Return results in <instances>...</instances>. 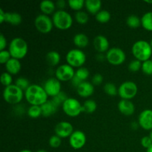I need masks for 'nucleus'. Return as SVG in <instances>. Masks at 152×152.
I'll list each match as a JSON object with an SVG mask.
<instances>
[{
  "label": "nucleus",
  "mask_w": 152,
  "mask_h": 152,
  "mask_svg": "<svg viewBox=\"0 0 152 152\" xmlns=\"http://www.w3.org/2000/svg\"><path fill=\"white\" fill-rule=\"evenodd\" d=\"M54 131L55 134L61 139L69 138L74 132L72 124L68 121H61L58 123L55 126Z\"/></svg>",
  "instance_id": "4468645a"
},
{
  "label": "nucleus",
  "mask_w": 152,
  "mask_h": 152,
  "mask_svg": "<svg viewBox=\"0 0 152 152\" xmlns=\"http://www.w3.org/2000/svg\"><path fill=\"white\" fill-rule=\"evenodd\" d=\"M7 39L5 38L2 34L0 35V51L1 50H6V46H7Z\"/></svg>",
  "instance_id": "c03bdc74"
},
{
  "label": "nucleus",
  "mask_w": 152,
  "mask_h": 152,
  "mask_svg": "<svg viewBox=\"0 0 152 152\" xmlns=\"http://www.w3.org/2000/svg\"><path fill=\"white\" fill-rule=\"evenodd\" d=\"M141 70L146 75H152V61L151 59L142 62Z\"/></svg>",
  "instance_id": "ea45409f"
},
{
  "label": "nucleus",
  "mask_w": 152,
  "mask_h": 152,
  "mask_svg": "<svg viewBox=\"0 0 152 152\" xmlns=\"http://www.w3.org/2000/svg\"><path fill=\"white\" fill-rule=\"evenodd\" d=\"M68 139L71 147L75 150L83 148L86 145L87 141L86 134L80 130L74 131Z\"/></svg>",
  "instance_id": "f8f14e48"
},
{
  "label": "nucleus",
  "mask_w": 152,
  "mask_h": 152,
  "mask_svg": "<svg viewBox=\"0 0 152 152\" xmlns=\"http://www.w3.org/2000/svg\"><path fill=\"white\" fill-rule=\"evenodd\" d=\"M56 7V3L50 0H44V1H41L39 4V9L42 13L47 15V16H49L52 13L53 14L56 12L55 11Z\"/></svg>",
  "instance_id": "5701e85b"
},
{
  "label": "nucleus",
  "mask_w": 152,
  "mask_h": 152,
  "mask_svg": "<svg viewBox=\"0 0 152 152\" xmlns=\"http://www.w3.org/2000/svg\"><path fill=\"white\" fill-rule=\"evenodd\" d=\"M19 152H33V151H31V150H28V149H23V150H21V151Z\"/></svg>",
  "instance_id": "8fccbe9b"
},
{
  "label": "nucleus",
  "mask_w": 152,
  "mask_h": 152,
  "mask_svg": "<svg viewBox=\"0 0 152 152\" xmlns=\"http://www.w3.org/2000/svg\"><path fill=\"white\" fill-rule=\"evenodd\" d=\"M49 145H50L51 148H57L62 144V139L60 137H59L58 136H56V134L52 135L50 137L48 141Z\"/></svg>",
  "instance_id": "58836bf2"
},
{
  "label": "nucleus",
  "mask_w": 152,
  "mask_h": 152,
  "mask_svg": "<svg viewBox=\"0 0 152 152\" xmlns=\"http://www.w3.org/2000/svg\"><path fill=\"white\" fill-rule=\"evenodd\" d=\"M85 7L88 13L96 16L102 10V1L99 0H86Z\"/></svg>",
  "instance_id": "6ab92c4d"
},
{
  "label": "nucleus",
  "mask_w": 152,
  "mask_h": 152,
  "mask_svg": "<svg viewBox=\"0 0 152 152\" xmlns=\"http://www.w3.org/2000/svg\"><path fill=\"white\" fill-rule=\"evenodd\" d=\"M140 143L143 148L148 149V148H150L152 145V140L149 136H145L141 139Z\"/></svg>",
  "instance_id": "79ce46f5"
},
{
  "label": "nucleus",
  "mask_w": 152,
  "mask_h": 152,
  "mask_svg": "<svg viewBox=\"0 0 152 152\" xmlns=\"http://www.w3.org/2000/svg\"><path fill=\"white\" fill-rule=\"evenodd\" d=\"M74 18H75V20L77 21V23L80 24V25H86L89 20V16L88 13L83 11V10L76 12Z\"/></svg>",
  "instance_id": "2f4dec72"
},
{
  "label": "nucleus",
  "mask_w": 152,
  "mask_h": 152,
  "mask_svg": "<svg viewBox=\"0 0 152 152\" xmlns=\"http://www.w3.org/2000/svg\"><path fill=\"white\" fill-rule=\"evenodd\" d=\"M103 82V77L100 74H96L91 79V83L94 86H99Z\"/></svg>",
  "instance_id": "37998d69"
},
{
  "label": "nucleus",
  "mask_w": 152,
  "mask_h": 152,
  "mask_svg": "<svg viewBox=\"0 0 152 152\" xmlns=\"http://www.w3.org/2000/svg\"><path fill=\"white\" fill-rule=\"evenodd\" d=\"M71 84L73 85V86H74L76 88H77L78 87V86H80L82 83H83V81H82L81 80H80V79H79L77 77H76V76H74V78L71 80Z\"/></svg>",
  "instance_id": "49530a36"
},
{
  "label": "nucleus",
  "mask_w": 152,
  "mask_h": 152,
  "mask_svg": "<svg viewBox=\"0 0 152 152\" xmlns=\"http://www.w3.org/2000/svg\"><path fill=\"white\" fill-rule=\"evenodd\" d=\"M138 87L133 81L123 82L118 88V94L121 99L131 100L137 94Z\"/></svg>",
  "instance_id": "6e6552de"
},
{
  "label": "nucleus",
  "mask_w": 152,
  "mask_h": 152,
  "mask_svg": "<svg viewBox=\"0 0 152 152\" xmlns=\"http://www.w3.org/2000/svg\"><path fill=\"white\" fill-rule=\"evenodd\" d=\"M14 84L16 85V86H18L19 88L22 89L24 92H25V91L30 87V86H31L29 80L23 77H19V78L16 79Z\"/></svg>",
  "instance_id": "f704fd0d"
},
{
  "label": "nucleus",
  "mask_w": 152,
  "mask_h": 152,
  "mask_svg": "<svg viewBox=\"0 0 152 152\" xmlns=\"http://www.w3.org/2000/svg\"><path fill=\"white\" fill-rule=\"evenodd\" d=\"M138 124L144 130H152V110H143L140 114L138 117Z\"/></svg>",
  "instance_id": "2eb2a0df"
},
{
  "label": "nucleus",
  "mask_w": 152,
  "mask_h": 152,
  "mask_svg": "<svg viewBox=\"0 0 152 152\" xmlns=\"http://www.w3.org/2000/svg\"><path fill=\"white\" fill-rule=\"evenodd\" d=\"M104 92L110 96H115L118 94V88L112 83H107L104 85Z\"/></svg>",
  "instance_id": "7c9ffc66"
},
{
  "label": "nucleus",
  "mask_w": 152,
  "mask_h": 152,
  "mask_svg": "<svg viewBox=\"0 0 152 152\" xmlns=\"http://www.w3.org/2000/svg\"><path fill=\"white\" fill-rule=\"evenodd\" d=\"M63 112L70 117H76L83 113V105L76 98L68 97L62 105Z\"/></svg>",
  "instance_id": "0eeeda50"
},
{
  "label": "nucleus",
  "mask_w": 152,
  "mask_h": 152,
  "mask_svg": "<svg viewBox=\"0 0 152 152\" xmlns=\"http://www.w3.org/2000/svg\"><path fill=\"white\" fill-rule=\"evenodd\" d=\"M67 64L73 68H80L83 67L86 62V55L83 50L79 48H74L70 50L66 54Z\"/></svg>",
  "instance_id": "423d86ee"
},
{
  "label": "nucleus",
  "mask_w": 152,
  "mask_h": 152,
  "mask_svg": "<svg viewBox=\"0 0 152 152\" xmlns=\"http://www.w3.org/2000/svg\"><path fill=\"white\" fill-rule=\"evenodd\" d=\"M77 92L79 96L81 97H90L94 93V86L91 83H89L88 81L83 82L77 88Z\"/></svg>",
  "instance_id": "f3484780"
},
{
  "label": "nucleus",
  "mask_w": 152,
  "mask_h": 152,
  "mask_svg": "<svg viewBox=\"0 0 152 152\" xmlns=\"http://www.w3.org/2000/svg\"><path fill=\"white\" fill-rule=\"evenodd\" d=\"M11 58V55L8 50H4L0 51V63L2 65H5Z\"/></svg>",
  "instance_id": "a19ab883"
},
{
  "label": "nucleus",
  "mask_w": 152,
  "mask_h": 152,
  "mask_svg": "<svg viewBox=\"0 0 152 152\" xmlns=\"http://www.w3.org/2000/svg\"><path fill=\"white\" fill-rule=\"evenodd\" d=\"M12 76L13 75L7 73V71L1 74L0 80H1V84L4 86V88L13 85V77H12Z\"/></svg>",
  "instance_id": "c9c22d12"
},
{
  "label": "nucleus",
  "mask_w": 152,
  "mask_h": 152,
  "mask_svg": "<svg viewBox=\"0 0 152 152\" xmlns=\"http://www.w3.org/2000/svg\"><path fill=\"white\" fill-rule=\"evenodd\" d=\"M149 43H150V45H151V47L152 48V39H151V41L149 42Z\"/></svg>",
  "instance_id": "6e6d98bb"
},
{
  "label": "nucleus",
  "mask_w": 152,
  "mask_h": 152,
  "mask_svg": "<svg viewBox=\"0 0 152 152\" xmlns=\"http://www.w3.org/2000/svg\"><path fill=\"white\" fill-rule=\"evenodd\" d=\"M41 108L42 112V116H44L45 117H48L56 114L59 106H57L53 102V101L52 99H50V100H48L42 105H41Z\"/></svg>",
  "instance_id": "aec40b11"
},
{
  "label": "nucleus",
  "mask_w": 152,
  "mask_h": 152,
  "mask_svg": "<svg viewBox=\"0 0 152 152\" xmlns=\"http://www.w3.org/2000/svg\"><path fill=\"white\" fill-rule=\"evenodd\" d=\"M94 48L99 53H106L109 50V42L107 37L103 35H97L93 41Z\"/></svg>",
  "instance_id": "dca6fc26"
},
{
  "label": "nucleus",
  "mask_w": 152,
  "mask_h": 152,
  "mask_svg": "<svg viewBox=\"0 0 152 152\" xmlns=\"http://www.w3.org/2000/svg\"><path fill=\"white\" fill-rule=\"evenodd\" d=\"M142 62L135 59H134V60H132V62L129 64L128 68H129V71H131V72H137V71H139L140 70H141V68H142Z\"/></svg>",
  "instance_id": "4c0bfd02"
},
{
  "label": "nucleus",
  "mask_w": 152,
  "mask_h": 152,
  "mask_svg": "<svg viewBox=\"0 0 152 152\" xmlns=\"http://www.w3.org/2000/svg\"><path fill=\"white\" fill-rule=\"evenodd\" d=\"M96 17V20L98 22L101 24H105L107 23L110 21L111 17V15L108 10H101L95 16Z\"/></svg>",
  "instance_id": "cd10ccee"
},
{
  "label": "nucleus",
  "mask_w": 152,
  "mask_h": 152,
  "mask_svg": "<svg viewBox=\"0 0 152 152\" xmlns=\"http://www.w3.org/2000/svg\"><path fill=\"white\" fill-rule=\"evenodd\" d=\"M97 108V104L93 99H87L83 104V113L88 114H91L96 111Z\"/></svg>",
  "instance_id": "bb28decb"
},
{
  "label": "nucleus",
  "mask_w": 152,
  "mask_h": 152,
  "mask_svg": "<svg viewBox=\"0 0 152 152\" xmlns=\"http://www.w3.org/2000/svg\"><path fill=\"white\" fill-rule=\"evenodd\" d=\"M126 24L129 28H137L141 25V18L137 15H130L126 19Z\"/></svg>",
  "instance_id": "c756f323"
},
{
  "label": "nucleus",
  "mask_w": 152,
  "mask_h": 152,
  "mask_svg": "<svg viewBox=\"0 0 152 152\" xmlns=\"http://www.w3.org/2000/svg\"><path fill=\"white\" fill-rule=\"evenodd\" d=\"M89 75H90L89 70L87 68H85V67H81L80 68H77V71H75L76 77H78L83 82L86 81L87 79L89 77Z\"/></svg>",
  "instance_id": "72a5a7b5"
},
{
  "label": "nucleus",
  "mask_w": 152,
  "mask_h": 152,
  "mask_svg": "<svg viewBox=\"0 0 152 152\" xmlns=\"http://www.w3.org/2000/svg\"><path fill=\"white\" fill-rule=\"evenodd\" d=\"M34 25L37 31L42 34H48L52 31L53 27L52 18L49 16L41 13L34 19Z\"/></svg>",
  "instance_id": "9d476101"
},
{
  "label": "nucleus",
  "mask_w": 152,
  "mask_h": 152,
  "mask_svg": "<svg viewBox=\"0 0 152 152\" xmlns=\"http://www.w3.org/2000/svg\"><path fill=\"white\" fill-rule=\"evenodd\" d=\"M5 13L2 9H0V23L2 24L3 22H5Z\"/></svg>",
  "instance_id": "de8ad7c7"
},
{
  "label": "nucleus",
  "mask_w": 152,
  "mask_h": 152,
  "mask_svg": "<svg viewBox=\"0 0 152 152\" xmlns=\"http://www.w3.org/2000/svg\"><path fill=\"white\" fill-rule=\"evenodd\" d=\"M149 137H150V138H151V140H152V130H151V131H150Z\"/></svg>",
  "instance_id": "864d4df0"
},
{
  "label": "nucleus",
  "mask_w": 152,
  "mask_h": 152,
  "mask_svg": "<svg viewBox=\"0 0 152 152\" xmlns=\"http://www.w3.org/2000/svg\"><path fill=\"white\" fill-rule=\"evenodd\" d=\"M67 3L68 2H66L65 0H58V1L56 2V7H57L58 10H65V7H66Z\"/></svg>",
  "instance_id": "a18cd8bd"
},
{
  "label": "nucleus",
  "mask_w": 152,
  "mask_h": 152,
  "mask_svg": "<svg viewBox=\"0 0 152 152\" xmlns=\"http://www.w3.org/2000/svg\"><path fill=\"white\" fill-rule=\"evenodd\" d=\"M22 68V65L19 59L11 58L7 63L5 64V69L7 73L11 75H16L19 74Z\"/></svg>",
  "instance_id": "412c9836"
},
{
  "label": "nucleus",
  "mask_w": 152,
  "mask_h": 152,
  "mask_svg": "<svg viewBox=\"0 0 152 152\" xmlns=\"http://www.w3.org/2000/svg\"><path fill=\"white\" fill-rule=\"evenodd\" d=\"M25 98L31 105L41 106L48 99V96L43 86L37 84H32L25 91Z\"/></svg>",
  "instance_id": "f257e3e1"
},
{
  "label": "nucleus",
  "mask_w": 152,
  "mask_h": 152,
  "mask_svg": "<svg viewBox=\"0 0 152 152\" xmlns=\"http://www.w3.org/2000/svg\"><path fill=\"white\" fill-rule=\"evenodd\" d=\"M43 88H44L45 91L47 93L48 96H50V97H54L55 96L60 93L62 91V86H61V82L58 80L55 77H52V78H49L45 82L44 85H43Z\"/></svg>",
  "instance_id": "ddd939ff"
},
{
  "label": "nucleus",
  "mask_w": 152,
  "mask_h": 152,
  "mask_svg": "<svg viewBox=\"0 0 152 152\" xmlns=\"http://www.w3.org/2000/svg\"><path fill=\"white\" fill-rule=\"evenodd\" d=\"M74 44L77 48L82 49L87 47L89 44V39L86 34L83 33H79L74 35L73 38Z\"/></svg>",
  "instance_id": "4be33fe9"
},
{
  "label": "nucleus",
  "mask_w": 152,
  "mask_h": 152,
  "mask_svg": "<svg viewBox=\"0 0 152 152\" xmlns=\"http://www.w3.org/2000/svg\"><path fill=\"white\" fill-rule=\"evenodd\" d=\"M146 152H152V145L150 148H148V149H146Z\"/></svg>",
  "instance_id": "3c124183"
},
{
  "label": "nucleus",
  "mask_w": 152,
  "mask_h": 152,
  "mask_svg": "<svg viewBox=\"0 0 152 152\" xmlns=\"http://www.w3.org/2000/svg\"><path fill=\"white\" fill-rule=\"evenodd\" d=\"M141 25L145 30L152 32V11L144 13L141 17Z\"/></svg>",
  "instance_id": "a878e982"
},
{
  "label": "nucleus",
  "mask_w": 152,
  "mask_h": 152,
  "mask_svg": "<svg viewBox=\"0 0 152 152\" xmlns=\"http://www.w3.org/2000/svg\"><path fill=\"white\" fill-rule=\"evenodd\" d=\"M22 22V17L19 13L16 12H6L5 13V22L10 25L17 26Z\"/></svg>",
  "instance_id": "b1692460"
},
{
  "label": "nucleus",
  "mask_w": 152,
  "mask_h": 152,
  "mask_svg": "<svg viewBox=\"0 0 152 152\" xmlns=\"http://www.w3.org/2000/svg\"><path fill=\"white\" fill-rule=\"evenodd\" d=\"M145 3H148V4H152V1H145Z\"/></svg>",
  "instance_id": "5fc2aeb1"
},
{
  "label": "nucleus",
  "mask_w": 152,
  "mask_h": 152,
  "mask_svg": "<svg viewBox=\"0 0 152 152\" xmlns=\"http://www.w3.org/2000/svg\"><path fill=\"white\" fill-rule=\"evenodd\" d=\"M27 114L28 117L32 119L39 118L41 115H42L41 106L39 105H31L27 111Z\"/></svg>",
  "instance_id": "c85d7f7f"
},
{
  "label": "nucleus",
  "mask_w": 152,
  "mask_h": 152,
  "mask_svg": "<svg viewBox=\"0 0 152 152\" xmlns=\"http://www.w3.org/2000/svg\"><path fill=\"white\" fill-rule=\"evenodd\" d=\"M120 112L125 116L133 115L135 111V106L133 102L128 99H121L117 104Z\"/></svg>",
  "instance_id": "a211bd4d"
},
{
  "label": "nucleus",
  "mask_w": 152,
  "mask_h": 152,
  "mask_svg": "<svg viewBox=\"0 0 152 152\" xmlns=\"http://www.w3.org/2000/svg\"><path fill=\"white\" fill-rule=\"evenodd\" d=\"M151 60L152 61V56H151Z\"/></svg>",
  "instance_id": "4d7b16f0"
},
{
  "label": "nucleus",
  "mask_w": 152,
  "mask_h": 152,
  "mask_svg": "<svg viewBox=\"0 0 152 152\" xmlns=\"http://www.w3.org/2000/svg\"><path fill=\"white\" fill-rule=\"evenodd\" d=\"M52 20L53 26L61 31H66L73 25V17L66 10H56L52 16Z\"/></svg>",
  "instance_id": "20e7f679"
},
{
  "label": "nucleus",
  "mask_w": 152,
  "mask_h": 152,
  "mask_svg": "<svg viewBox=\"0 0 152 152\" xmlns=\"http://www.w3.org/2000/svg\"><path fill=\"white\" fill-rule=\"evenodd\" d=\"M8 50L12 58L22 59L26 56L28 52V43L21 37L13 38L9 43Z\"/></svg>",
  "instance_id": "7ed1b4c3"
},
{
  "label": "nucleus",
  "mask_w": 152,
  "mask_h": 152,
  "mask_svg": "<svg viewBox=\"0 0 152 152\" xmlns=\"http://www.w3.org/2000/svg\"><path fill=\"white\" fill-rule=\"evenodd\" d=\"M45 59L47 63L50 66L54 67L59 65V62H60L61 56L58 51L50 50V51L48 52L47 54H46Z\"/></svg>",
  "instance_id": "393cba45"
},
{
  "label": "nucleus",
  "mask_w": 152,
  "mask_h": 152,
  "mask_svg": "<svg viewBox=\"0 0 152 152\" xmlns=\"http://www.w3.org/2000/svg\"><path fill=\"white\" fill-rule=\"evenodd\" d=\"M37 152H48L47 151H45V150H43V149H41V150H38Z\"/></svg>",
  "instance_id": "603ef678"
},
{
  "label": "nucleus",
  "mask_w": 152,
  "mask_h": 152,
  "mask_svg": "<svg viewBox=\"0 0 152 152\" xmlns=\"http://www.w3.org/2000/svg\"><path fill=\"white\" fill-rule=\"evenodd\" d=\"M132 52L135 59L142 62L149 60L152 56V48L150 43L145 40L135 42L132 45Z\"/></svg>",
  "instance_id": "f03ea898"
},
{
  "label": "nucleus",
  "mask_w": 152,
  "mask_h": 152,
  "mask_svg": "<svg viewBox=\"0 0 152 152\" xmlns=\"http://www.w3.org/2000/svg\"><path fill=\"white\" fill-rule=\"evenodd\" d=\"M105 57L108 63L114 66H117L122 65L126 61V55L123 49L117 47H113L106 52Z\"/></svg>",
  "instance_id": "1a4fd4ad"
},
{
  "label": "nucleus",
  "mask_w": 152,
  "mask_h": 152,
  "mask_svg": "<svg viewBox=\"0 0 152 152\" xmlns=\"http://www.w3.org/2000/svg\"><path fill=\"white\" fill-rule=\"evenodd\" d=\"M96 59L98 61H104L105 59H106V57H105V55H104L103 53H98L96 55Z\"/></svg>",
  "instance_id": "09e8293b"
},
{
  "label": "nucleus",
  "mask_w": 152,
  "mask_h": 152,
  "mask_svg": "<svg viewBox=\"0 0 152 152\" xmlns=\"http://www.w3.org/2000/svg\"><path fill=\"white\" fill-rule=\"evenodd\" d=\"M75 76L74 68L68 64L59 65L55 71V77L60 82L71 81Z\"/></svg>",
  "instance_id": "9b49d317"
},
{
  "label": "nucleus",
  "mask_w": 152,
  "mask_h": 152,
  "mask_svg": "<svg viewBox=\"0 0 152 152\" xmlns=\"http://www.w3.org/2000/svg\"><path fill=\"white\" fill-rule=\"evenodd\" d=\"M68 96H67V94L63 91H61L60 93L58 94L56 96H55L54 97L52 98V100L53 101L55 104H56L57 106H59V105H63L64 102L66 101V99H68Z\"/></svg>",
  "instance_id": "e433bc0d"
},
{
  "label": "nucleus",
  "mask_w": 152,
  "mask_h": 152,
  "mask_svg": "<svg viewBox=\"0 0 152 152\" xmlns=\"http://www.w3.org/2000/svg\"><path fill=\"white\" fill-rule=\"evenodd\" d=\"M68 4L70 8L78 12L82 10L83 7H85V1L84 0H69L68 1Z\"/></svg>",
  "instance_id": "473e14b6"
},
{
  "label": "nucleus",
  "mask_w": 152,
  "mask_h": 152,
  "mask_svg": "<svg viewBox=\"0 0 152 152\" xmlns=\"http://www.w3.org/2000/svg\"><path fill=\"white\" fill-rule=\"evenodd\" d=\"M3 99L7 103L10 105H17L20 103L25 96V92L15 84L7 86L3 91Z\"/></svg>",
  "instance_id": "39448f33"
}]
</instances>
